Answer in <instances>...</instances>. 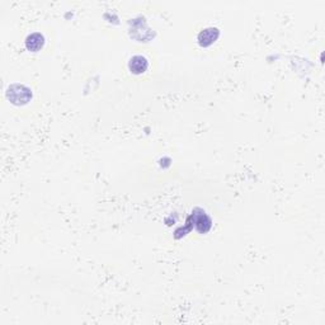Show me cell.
<instances>
[{"label": "cell", "instance_id": "6da1fadb", "mask_svg": "<svg viewBox=\"0 0 325 325\" xmlns=\"http://www.w3.org/2000/svg\"><path fill=\"white\" fill-rule=\"evenodd\" d=\"M7 97L12 103L20 106V104L28 103L29 99L32 98V92L24 85L16 84V85L9 87L7 92Z\"/></svg>", "mask_w": 325, "mask_h": 325}, {"label": "cell", "instance_id": "7a4b0ae2", "mask_svg": "<svg viewBox=\"0 0 325 325\" xmlns=\"http://www.w3.org/2000/svg\"><path fill=\"white\" fill-rule=\"evenodd\" d=\"M220 32L217 28H213V27H210V28L203 29L201 31L200 35H198V43L203 47H209L219 38Z\"/></svg>", "mask_w": 325, "mask_h": 325}, {"label": "cell", "instance_id": "277c9868", "mask_svg": "<svg viewBox=\"0 0 325 325\" xmlns=\"http://www.w3.org/2000/svg\"><path fill=\"white\" fill-rule=\"evenodd\" d=\"M191 219L193 220L194 226H196V229L201 234H205V232H207L210 229H211V220H210L209 216L205 212H202V211H201L200 215H197V213L192 215Z\"/></svg>", "mask_w": 325, "mask_h": 325}, {"label": "cell", "instance_id": "3957f363", "mask_svg": "<svg viewBox=\"0 0 325 325\" xmlns=\"http://www.w3.org/2000/svg\"><path fill=\"white\" fill-rule=\"evenodd\" d=\"M129 68L130 70H131V73H134V74L136 75L142 74V73H145V71L148 70L149 61L146 60V57H144V56L140 55L134 56V57L130 60Z\"/></svg>", "mask_w": 325, "mask_h": 325}, {"label": "cell", "instance_id": "5b68a950", "mask_svg": "<svg viewBox=\"0 0 325 325\" xmlns=\"http://www.w3.org/2000/svg\"><path fill=\"white\" fill-rule=\"evenodd\" d=\"M43 45H45V38L41 33H32L26 39V47L28 51H38L43 47Z\"/></svg>", "mask_w": 325, "mask_h": 325}]
</instances>
